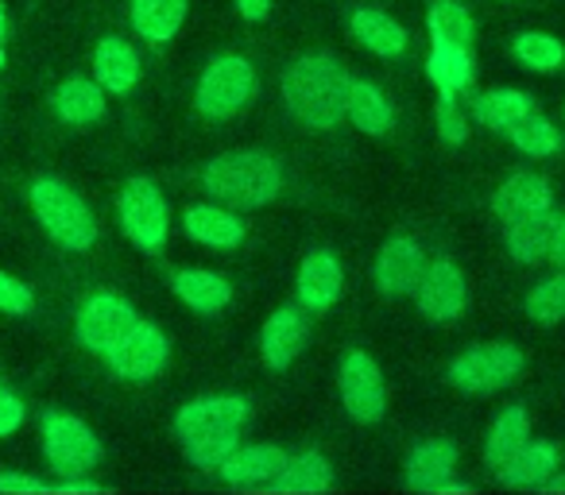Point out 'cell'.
<instances>
[{
  "label": "cell",
  "mask_w": 565,
  "mask_h": 495,
  "mask_svg": "<svg viewBox=\"0 0 565 495\" xmlns=\"http://www.w3.org/2000/svg\"><path fill=\"white\" fill-rule=\"evenodd\" d=\"M526 314L539 325H557L565 322V276H554L546 283H539L526 294Z\"/></svg>",
  "instance_id": "35"
},
{
  "label": "cell",
  "mask_w": 565,
  "mask_h": 495,
  "mask_svg": "<svg viewBox=\"0 0 565 495\" xmlns=\"http://www.w3.org/2000/svg\"><path fill=\"white\" fill-rule=\"evenodd\" d=\"M353 32L364 47L376 51V55H384V58H395V55L407 51V32H403V24H395L387 12L356 9L353 12Z\"/></svg>",
  "instance_id": "28"
},
{
  "label": "cell",
  "mask_w": 565,
  "mask_h": 495,
  "mask_svg": "<svg viewBox=\"0 0 565 495\" xmlns=\"http://www.w3.org/2000/svg\"><path fill=\"white\" fill-rule=\"evenodd\" d=\"M534 105L526 94L519 89H488V94L472 97V112L484 128H495V132H508L519 117H526Z\"/></svg>",
  "instance_id": "29"
},
{
  "label": "cell",
  "mask_w": 565,
  "mask_h": 495,
  "mask_svg": "<svg viewBox=\"0 0 565 495\" xmlns=\"http://www.w3.org/2000/svg\"><path fill=\"white\" fill-rule=\"evenodd\" d=\"M256 89V71H252L248 58L241 55H221L205 66L202 82H198L194 105L205 117H233L236 109H244Z\"/></svg>",
  "instance_id": "7"
},
{
  "label": "cell",
  "mask_w": 565,
  "mask_h": 495,
  "mask_svg": "<svg viewBox=\"0 0 565 495\" xmlns=\"http://www.w3.org/2000/svg\"><path fill=\"white\" fill-rule=\"evenodd\" d=\"M0 310L4 314H32L35 310V294L28 283H20L17 276L0 271Z\"/></svg>",
  "instance_id": "37"
},
{
  "label": "cell",
  "mask_w": 565,
  "mask_h": 495,
  "mask_svg": "<svg viewBox=\"0 0 565 495\" xmlns=\"http://www.w3.org/2000/svg\"><path fill=\"white\" fill-rule=\"evenodd\" d=\"M20 426H24V402H20V395H12L9 387L0 384V438H12Z\"/></svg>",
  "instance_id": "38"
},
{
  "label": "cell",
  "mask_w": 565,
  "mask_h": 495,
  "mask_svg": "<svg viewBox=\"0 0 565 495\" xmlns=\"http://www.w3.org/2000/svg\"><path fill=\"white\" fill-rule=\"evenodd\" d=\"M542 487H546V492H562V495H565V476H557V480H546V484H542Z\"/></svg>",
  "instance_id": "43"
},
{
  "label": "cell",
  "mask_w": 565,
  "mask_h": 495,
  "mask_svg": "<svg viewBox=\"0 0 565 495\" xmlns=\"http://www.w3.org/2000/svg\"><path fill=\"white\" fill-rule=\"evenodd\" d=\"M515 58L526 66V71H539V74H554L557 66L565 63V47L554 40V35H542V32H523L515 40Z\"/></svg>",
  "instance_id": "34"
},
{
  "label": "cell",
  "mask_w": 565,
  "mask_h": 495,
  "mask_svg": "<svg viewBox=\"0 0 565 495\" xmlns=\"http://www.w3.org/2000/svg\"><path fill=\"white\" fill-rule=\"evenodd\" d=\"M28 202H32V213L40 217V225L47 228L51 240H58L71 252H86L97 240V220L89 213V205L74 194L66 182L58 179H40L28 190Z\"/></svg>",
  "instance_id": "4"
},
{
  "label": "cell",
  "mask_w": 565,
  "mask_h": 495,
  "mask_svg": "<svg viewBox=\"0 0 565 495\" xmlns=\"http://www.w3.org/2000/svg\"><path fill=\"white\" fill-rule=\"evenodd\" d=\"M132 322H136V310L128 306L120 294L97 291L82 302L78 318H74V333H78V341L89 353L105 356L128 330H132Z\"/></svg>",
  "instance_id": "10"
},
{
  "label": "cell",
  "mask_w": 565,
  "mask_h": 495,
  "mask_svg": "<svg viewBox=\"0 0 565 495\" xmlns=\"http://www.w3.org/2000/svg\"><path fill=\"white\" fill-rule=\"evenodd\" d=\"M426 24H430V35H434V40L461 43V47H469V43H472V32H477L472 17L465 12V4H457V0H438V4L430 9V17H426Z\"/></svg>",
  "instance_id": "33"
},
{
  "label": "cell",
  "mask_w": 565,
  "mask_h": 495,
  "mask_svg": "<svg viewBox=\"0 0 565 495\" xmlns=\"http://www.w3.org/2000/svg\"><path fill=\"white\" fill-rule=\"evenodd\" d=\"M282 464H287V453H282L279 445H248V449L236 445L233 453L225 456V464H221V476L233 487L271 484L282 472Z\"/></svg>",
  "instance_id": "17"
},
{
  "label": "cell",
  "mask_w": 565,
  "mask_h": 495,
  "mask_svg": "<svg viewBox=\"0 0 565 495\" xmlns=\"http://www.w3.org/2000/svg\"><path fill=\"white\" fill-rule=\"evenodd\" d=\"M349 74L333 55H302L282 74V101L302 128L330 132L345 120Z\"/></svg>",
  "instance_id": "1"
},
{
  "label": "cell",
  "mask_w": 565,
  "mask_h": 495,
  "mask_svg": "<svg viewBox=\"0 0 565 495\" xmlns=\"http://www.w3.org/2000/svg\"><path fill=\"white\" fill-rule=\"evenodd\" d=\"M554 225L557 213L542 209L531 213V217H519L508 225V252L515 256L519 263H539L550 256V240H554Z\"/></svg>",
  "instance_id": "20"
},
{
  "label": "cell",
  "mask_w": 565,
  "mask_h": 495,
  "mask_svg": "<svg viewBox=\"0 0 565 495\" xmlns=\"http://www.w3.org/2000/svg\"><path fill=\"white\" fill-rule=\"evenodd\" d=\"M202 182L233 209H259L282 190V166L267 151H228L205 166Z\"/></svg>",
  "instance_id": "3"
},
{
  "label": "cell",
  "mask_w": 565,
  "mask_h": 495,
  "mask_svg": "<svg viewBox=\"0 0 565 495\" xmlns=\"http://www.w3.org/2000/svg\"><path fill=\"white\" fill-rule=\"evenodd\" d=\"M550 260L565 268V217H557L554 225V240H550Z\"/></svg>",
  "instance_id": "40"
},
{
  "label": "cell",
  "mask_w": 565,
  "mask_h": 495,
  "mask_svg": "<svg viewBox=\"0 0 565 495\" xmlns=\"http://www.w3.org/2000/svg\"><path fill=\"white\" fill-rule=\"evenodd\" d=\"M167 356H171V345H167L163 330L136 318L132 330L105 353V361L128 384H148V379H156L167 368Z\"/></svg>",
  "instance_id": "9"
},
{
  "label": "cell",
  "mask_w": 565,
  "mask_h": 495,
  "mask_svg": "<svg viewBox=\"0 0 565 495\" xmlns=\"http://www.w3.org/2000/svg\"><path fill=\"white\" fill-rule=\"evenodd\" d=\"M310 341V325L299 310H275L259 330V356L267 368H291V361H299V353Z\"/></svg>",
  "instance_id": "14"
},
{
  "label": "cell",
  "mask_w": 565,
  "mask_h": 495,
  "mask_svg": "<svg viewBox=\"0 0 565 495\" xmlns=\"http://www.w3.org/2000/svg\"><path fill=\"white\" fill-rule=\"evenodd\" d=\"M519 372H523V353L515 345H480L461 353L454 364H449V384L461 387L469 395H492L500 387L515 384Z\"/></svg>",
  "instance_id": "6"
},
{
  "label": "cell",
  "mask_w": 565,
  "mask_h": 495,
  "mask_svg": "<svg viewBox=\"0 0 565 495\" xmlns=\"http://www.w3.org/2000/svg\"><path fill=\"white\" fill-rule=\"evenodd\" d=\"M236 4H241L244 20H264L271 12V0H236Z\"/></svg>",
  "instance_id": "41"
},
{
  "label": "cell",
  "mask_w": 565,
  "mask_h": 495,
  "mask_svg": "<svg viewBox=\"0 0 565 495\" xmlns=\"http://www.w3.org/2000/svg\"><path fill=\"white\" fill-rule=\"evenodd\" d=\"M0 492L40 495V492H51V487H47V484H40V480H32V476H17V472H9V476H0Z\"/></svg>",
  "instance_id": "39"
},
{
  "label": "cell",
  "mask_w": 565,
  "mask_h": 495,
  "mask_svg": "<svg viewBox=\"0 0 565 495\" xmlns=\"http://www.w3.org/2000/svg\"><path fill=\"white\" fill-rule=\"evenodd\" d=\"M341 283H345V276H341V263L333 260L330 252H310L307 260H302L299 299L307 310H315V314L330 310L333 302L341 299Z\"/></svg>",
  "instance_id": "18"
},
{
  "label": "cell",
  "mask_w": 565,
  "mask_h": 495,
  "mask_svg": "<svg viewBox=\"0 0 565 495\" xmlns=\"http://www.w3.org/2000/svg\"><path fill=\"white\" fill-rule=\"evenodd\" d=\"M531 441V418H526L523 407H508L500 418L492 422V430H488V441H484V461L488 469L500 472L503 464L511 461V456L519 453V449Z\"/></svg>",
  "instance_id": "21"
},
{
  "label": "cell",
  "mask_w": 565,
  "mask_h": 495,
  "mask_svg": "<svg viewBox=\"0 0 565 495\" xmlns=\"http://www.w3.org/2000/svg\"><path fill=\"white\" fill-rule=\"evenodd\" d=\"M438 136L446 143H465V140H469V120H465L454 89H441V97H438Z\"/></svg>",
  "instance_id": "36"
},
{
  "label": "cell",
  "mask_w": 565,
  "mask_h": 495,
  "mask_svg": "<svg viewBox=\"0 0 565 495\" xmlns=\"http://www.w3.org/2000/svg\"><path fill=\"white\" fill-rule=\"evenodd\" d=\"M43 453L58 476H86L102 461V441L82 418L47 415L43 418Z\"/></svg>",
  "instance_id": "5"
},
{
  "label": "cell",
  "mask_w": 565,
  "mask_h": 495,
  "mask_svg": "<svg viewBox=\"0 0 565 495\" xmlns=\"http://www.w3.org/2000/svg\"><path fill=\"white\" fill-rule=\"evenodd\" d=\"M4 35H9V20H4V9H0V71H4Z\"/></svg>",
  "instance_id": "42"
},
{
  "label": "cell",
  "mask_w": 565,
  "mask_h": 495,
  "mask_svg": "<svg viewBox=\"0 0 565 495\" xmlns=\"http://www.w3.org/2000/svg\"><path fill=\"white\" fill-rule=\"evenodd\" d=\"M186 20V0H132V28L148 43H167Z\"/></svg>",
  "instance_id": "27"
},
{
  "label": "cell",
  "mask_w": 565,
  "mask_h": 495,
  "mask_svg": "<svg viewBox=\"0 0 565 495\" xmlns=\"http://www.w3.org/2000/svg\"><path fill=\"white\" fill-rule=\"evenodd\" d=\"M457 469V445L446 438L423 441L407 456V487L415 492H446Z\"/></svg>",
  "instance_id": "16"
},
{
  "label": "cell",
  "mask_w": 565,
  "mask_h": 495,
  "mask_svg": "<svg viewBox=\"0 0 565 495\" xmlns=\"http://www.w3.org/2000/svg\"><path fill=\"white\" fill-rule=\"evenodd\" d=\"M423 271H426L423 248H418L411 236H392V240L380 248V256H376V287L387 294V299L415 294Z\"/></svg>",
  "instance_id": "13"
},
{
  "label": "cell",
  "mask_w": 565,
  "mask_h": 495,
  "mask_svg": "<svg viewBox=\"0 0 565 495\" xmlns=\"http://www.w3.org/2000/svg\"><path fill=\"white\" fill-rule=\"evenodd\" d=\"M469 302V287H465V276L457 263L438 260L423 271L418 279V310H423L426 322L434 325H449Z\"/></svg>",
  "instance_id": "12"
},
{
  "label": "cell",
  "mask_w": 565,
  "mask_h": 495,
  "mask_svg": "<svg viewBox=\"0 0 565 495\" xmlns=\"http://www.w3.org/2000/svg\"><path fill=\"white\" fill-rule=\"evenodd\" d=\"M426 74L438 89H465L472 82V58L461 43H446V40H434V51L426 58Z\"/></svg>",
  "instance_id": "30"
},
{
  "label": "cell",
  "mask_w": 565,
  "mask_h": 495,
  "mask_svg": "<svg viewBox=\"0 0 565 495\" xmlns=\"http://www.w3.org/2000/svg\"><path fill=\"white\" fill-rule=\"evenodd\" d=\"M341 399H345V410L353 422H380L387 410V387L384 376H380L376 361L369 353H349L341 361Z\"/></svg>",
  "instance_id": "11"
},
{
  "label": "cell",
  "mask_w": 565,
  "mask_h": 495,
  "mask_svg": "<svg viewBox=\"0 0 565 495\" xmlns=\"http://www.w3.org/2000/svg\"><path fill=\"white\" fill-rule=\"evenodd\" d=\"M120 228L132 244H140L143 252H156L167 240V202L151 179H128L120 190Z\"/></svg>",
  "instance_id": "8"
},
{
  "label": "cell",
  "mask_w": 565,
  "mask_h": 495,
  "mask_svg": "<svg viewBox=\"0 0 565 495\" xmlns=\"http://www.w3.org/2000/svg\"><path fill=\"white\" fill-rule=\"evenodd\" d=\"M248 422V402L236 395H210L179 410L174 430L194 469H221L225 456L241 445V430Z\"/></svg>",
  "instance_id": "2"
},
{
  "label": "cell",
  "mask_w": 565,
  "mask_h": 495,
  "mask_svg": "<svg viewBox=\"0 0 565 495\" xmlns=\"http://www.w3.org/2000/svg\"><path fill=\"white\" fill-rule=\"evenodd\" d=\"M171 287L190 310H198V314H221V310L228 306V299H233V291H228V283L217 271H194V268L179 271V276L171 279Z\"/></svg>",
  "instance_id": "22"
},
{
  "label": "cell",
  "mask_w": 565,
  "mask_h": 495,
  "mask_svg": "<svg viewBox=\"0 0 565 495\" xmlns=\"http://www.w3.org/2000/svg\"><path fill=\"white\" fill-rule=\"evenodd\" d=\"M275 492H326L330 487V464H326L322 453L307 449V453L291 456L282 464V472L271 480Z\"/></svg>",
  "instance_id": "31"
},
{
  "label": "cell",
  "mask_w": 565,
  "mask_h": 495,
  "mask_svg": "<svg viewBox=\"0 0 565 495\" xmlns=\"http://www.w3.org/2000/svg\"><path fill=\"white\" fill-rule=\"evenodd\" d=\"M186 233L198 244H210V248H233L244 240V225L221 205H194L186 209Z\"/></svg>",
  "instance_id": "26"
},
{
  "label": "cell",
  "mask_w": 565,
  "mask_h": 495,
  "mask_svg": "<svg viewBox=\"0 0 565 495\" xmlns=\"http://www.w3.org/2000/svg\"><path fill=\"white\" fill-rule=\"evenodd\" d=\"M55 112L66 125H94L105 117V89L89 78H66L55 89Z\"/></svg>",
  "instance_id": "24"
},
{
  "label": "cell",
  "mask_w": 565,
  "mask_h": 495,
  "mask_svg": "<svg viewBox=\"0 0 565 495\" xmlns=\"http://www.w3.org/2000/svg\"><path fill=\"white\" fill-rule=\"evenodd\" d=\"M345 117L353 120L361 132L369 136H384L395 125L392 101L380 94L372 82H349V97H345Z\"/></svg>",
  "instance_id": "23"
},
{
  "label": "cell",
  "mask_w": 565,
  "mask_h": 495,
  "mask_svg": "<svg viewBox=\"0 0 565 495\" xmlns=\"http://www.w3.org/2000/svg\"><path fill=\"white\" fill-rule=\"evenodd\" d=\"M94 78L105 94H128L140 82V58L117 35H105L94 51Z\"/></svg>",
  "instance_id": "19"
},
{
  "label": "cell",
  "mask_w": 565,
  "mask_h": 495,
  "mask_svg": "<svg viewBox=\"0 0 565 495\" xmlns=\"http://www.w3.org/2000/svg\"><path fill=\"white\" fill-rule=\"evenodd\" d=\"M550 205H554V190H550V182L542 179V174H531V171L511 174L492 197V209L503 225H511V220H519V217H531V213H542V209H550Z\"/></svg>",
  "instance_id": "15"
},
{
  "label": "cell",
  "mask_w": 565,
  "mask_h": 495,
  "mask_svg": "<svg viewBox=\"0 0 565 495\" xmlns=\"http://www.w3.org/2000/svg\"><path fill=\"white\" fill-rule=\"evenodd\" d=\"M554 469H557V449L542 445V441H539V445H534V441H526V445L500 469V484H508V487H542L550 476H554Z\"/></svg>",
  "instance_id": "25"
},
{
  "label": "cell",
  "mask_w": 565,
  "mask_h": 495,
  "mask_svg": "<svg viewBox=\"0 0 565 495\" xmlns=\"http://www.w3.org/2000/svg\"><path fill=\"white\" fill-rule=\"evenodd\" d=\"M508 136H511V143H515L523 155H534V159H542V155H554L557 151V128L550 125L546 117H539V112H526V117H519L515 125L508 128Z\"/></svg>",
  "instance_id": "32"
}]
</instances>
